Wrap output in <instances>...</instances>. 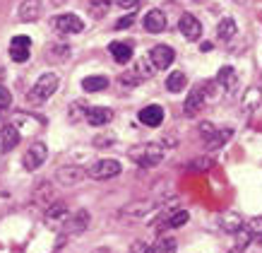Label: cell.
<instances>
[{
    "mask_svg": "<svg viewBox=\"0 0 262 253\" xmlns=\"http://www.w3.org/2000/svg\"><path fill=\"white\" fill-rule=\"evenodd\" d=\"M84 121L89 126H108L113 121V111L106 109V106H87Z\"/></svg>",
    "mask_w": 262,
    "mask_h": 253,
    "instance_id": "7c38bea8",
    "label": "cell"
},
{
    "mask_svg": "<svg viewBox=\"0 0 262 253\" xmlns=\"http://www.w3.org/2000/svg\"><path fill=\"white\" fill-rule=\"evenodd\" d=\"M236 237H238V248H241V251H243V248L253 241V234H250V229H248V227H241V229L236 231Z\"/></svg>",
    "mask_w": 262,
    "mask_h": 253,
    "instance_id": "d6a6232c",
    "label": "cell"
},
{
    "mask_svg": "<svg viewBox=\"0 0 262 253\" xmlns=\"http://www.w3.org/2000/svg\"><path fill=\"white\" fill-rule=\"evenodd\" d=\"M248 229H250L253 237H262V217H253L248 222Z\"/></svg>",
    "mask_w": 262,
    "mask_h": 253,
    "instance_id": "836d02e7",
    "label": "cell"
},
{
    "mask_svg": "<svg viewBox=\"0 0 262 253\" xmlns=\"http://www.w3.org/2000/svg\"><path fill=\"white\" fill-rule=\"evenodd\" d=\"M120 82H123V85H127V87H135L137 82H142V80L137 77L135 70H133V72H125V75H120Z\"/></svg>",
    "mask_w": 262,
    "mask_h": 253,
    "instance_id": "e575fe53",
    "label": "cell"
},
{
    "mask_svg": "<svg viewBox=\"0 0 262 253\" xmlns=\"http://www.w3.org/2000/svg\"><path fill=\"white\" fill-rule=\"evenodd\" d=\"M144 29L149 34H161L166 29V15L161 12V10H149L147 15H144Z\"/></svg>",
    "mask_w": 262,
    "mask_h": 253,
    "instance_id": "2e32d148",
    "label": "cell"
},
{
    "mask_svg": "<svg viewBox=\"0 0 262 253\" xmlns=\"http://www.w3.org/2000/svg\"><path fill=\"white\" fill-rule=\"evenodd\" d=\"M212 94H214V85H212V82H202V85H198V87H192L190 94H188V99H185V106H183L185 116H198L200 109L205 106V102Z\"/></svg>",
    "mask_w": 262,
    "mask_h": 253,
    "instance_id": "3957f363",
    "label": "cell"
},
{
    "mask_svg": "<svg viewBox=\"0 0 262 253\" xmlns=\"http://www.w3.org/2000/svg\"><path fill=\"white\" fill-rule=\"evenodd\" d=\"M89 171H84L82 166H60L56 171V181L65 188H72V186H77V183L87 176Z\"/></svg>",
    "mask_w": 262,
    "mask_h": 253,
    "instance_id": "ba28073f",
    "label": "cell"
},
{
    "mask_svg": "<svg viewBox=\"0 0 262 253\" xmlns=\"http://www.w3.org/2000/svg\"><path fill=\"white\" fill-rule=\"evenodd\" d=\"M108 8H111V3H108V0H96V3L89 5V12H92L96 20H101V17L108 12Z\"/></svg>",
    "mask_w": 262,
    "mask_h": 253,
    "instance_id": "f1b7e54d",
    "label": "cell"
},
{
    "mask_svg": "<svg viewBox=\"0 0 262 253\" xmlns=\"http://www.w3.org/2000/svg\"><path fill=\"white\" fill-rule=\"evenodd\" d=\"M140 0H118V5L120 8H125V10H130V8H135Z\"/></svg>",
    "mask_w": 262,
    "mask_h": 253,
    "instance_id": "f35d334b",
    "label": "cell"
},
{
    "mask_svg": "<svg viewBox=\"0 0 262 253\" xmlns=\"http://www.w3.org/2000/svg\"><path fill=\"white\" fill-rule=\"evenodd\" d=\"M46 222H48V227H65L68 210H65L63 205H51L46 210Z\"/></svg>",
    "mask_w": 262,
    "mask_h": 253,
    "instance_id": "d6986e66",
    "label": "cell"
},
{
    "mask_svg": "<svg viewBox=\"0 0 262 253\" xmlns=\"http://www.w3.org/2000/svg\"><path fill=\"white\" fill-rule=\"evenodd\" d=\"M231 135H233V133H231L229 128H226V130H216V133L212 135L209 140H207V147H209V150H216V147H222V145L229 140Z\"/></svg>",
    "mask_w": 262,
    "mask_h": 253,
    "instance_id": "4316f807",
    "label": "cell"
},
{
    "mask_svg": "<svg viewBox=\"0 0 262 253\" xmlns=\"http://www.w3.org/2000/svg\"><path fill=\"white\" fill-rule=\"evenodd\" d=\"M178 29H181V34L185 39L198 41L200 34H202V24H200V20L195 15L185 12V15H181V20H178Z\"/></svg>",
    "mask_w": 262,
    "mask_h": 253,
    "instance_id": "9c48e42d",
    "label": "cell"
},
{
    "mask_svg": "<svg viewBox=\"0 0 262 253\" xmlns=\"http://www.w3.org/2000/svg\"><path fill=\"white\" fill-rule=\"evenodd\" d=\"M229 253H241V248H238V246H233V248H231Z\"/></svg>",
    "mask_w": 262,
    "mask_h": 253,
    "instance_id": "ab89813d",
    "label": "cell"
},
{
    "mask_svg": "<svg viewBox=\"0 0 262 253\" xmlns=\"http://www.w3.org/2000/svg\"><path fill=\"white\" fill-rule=\"evenodd\" d=\"M241 227H243V220H241L238 215H226V217H222V229H224V231H231V234H236Z\"/></svg>",
    "mask_w": 262,
    "mask_h": 253,
    "instance_id": "484cf974",
    "label": "cell"
},
{
    "mask_svg": "<svg viewBox=\"0 0 262 253\" xmlns=\"http://www.w3.org/2000/svg\"><path fill=\"white\" fill-rule=\"evenodd\" d=\"M154 72H157V68H154V63H151L149 58H140L135 63V75L140 80H149L154 77Z\"/></svg>",
    "mask_w": 262,
    "mask_h": 253,
    "instance_id": "cb8c5ba5",
    "label": "cell"
},
{
    "mask_svg": "<svg viewBox=\"0 0 262 253\" xmlns=\"http://www.w3.org/2000/svg\"><path fill=\"white\" fill-rule=\"evenodd\" d=\"M127 159L140 166H157L161 159H164V147L157 143L133 145V147L127 150Z\"/></svg>",
    "mask_w": 262,
    "mask_h": 253,
    "instance_id": "6da1fadb",
    "label": "cell"
},
{
    "mask_svg": "<svg viewBox=\"0 0 262 253\" xmlns=\"http://www.w3.org/2000/svg\"><path fill=\"white\" fill-rule=\"evenodd\" d=\"M17 17L22 22H36L41 17V0H22L17 8Z\"/></svg>",
    "mask_w": 262,
    "mask_h": 253,
    "instance_id": "9a60e30c",
    "label": "cell"
},
{
    "mask_svg": "<svg viewBox=\"0 0 262 253\" xmlns=\"http://www.w3.org/2000/svg\"><path fill=\"white\" fill-rule=\"evenodd\" d=\"M108 51H111L113 61L120 65L127 63V61L133 58V44H130V41H113L111 46H108Z\"/></svg>",
    "mask_w": 262,
    "mask_h": 253,
    "instance_id": "e0dca14e",
    "label": "cell"
},
{
    "mask_svg": "<svg viewBox=\"0 0 262 253\" xmlns=\"http://www.w3.org/2000/svg\"><path fill=\"white\" fill-rule=\"evenodd\" d=\"M185 85H188V77H185V72H181V70H176V72H171L166 77V89L168 92H181V89H185Z\"/></svg>",
    "mask_w": 262,
    "mask_h": 253,
    "instance_id": "603a6c76",
    "label": "cell"
},
{
    "mask_svg": "<svg viewBox=\"0 0 262 253\" xmlns=\"http://www.w3.org/2000/svg\"><path fill=\"white\" fill-rule=\"evenodd\" d=\"M96 253H101V251H96Z\"/></svg>",
    "mask_w": 262,
    "mask_h": 253,
    "instance_id": "7bdbcfd3",
    "label": "cell"
},
{
    "mask_svg": "<svg viewBox=\"0 0 262 253\" xmlns=\"http://www.w3.org/2000/svg\"><path fill=\"white\" fill-rule=\"evenodd\" d=\"M29 55H32V39L29 36H12L10 41V58L15 61V63H27L29 61Z\"/></svg>",
    "mask_w": 262,
    "mask_h": 253,
    "instance_id": "52a82bcc",
    "label": "cell"
},
{
    "mask_svg": "<svg viewBox=\"0 0 262 253\" xmlns=\"http://www.w3.org/2000/svg\"><path fill=\"white\" fill-rule=\"evenodd\" d=\"M212 164H214V162L209 157H202V159H198V162H192V169H195V171H207Z\"/></svg>",
    "mask_w": 262,
    "mask_h": 253,
    "instance_id": "d590c367",
    "label": "cell"
},
{
    "mask_svg": "<svg viewBox=\"0 0 262 253\" xmlns=\"http://www.w3.org/2000/svg\"><path fill=\"white\" fill-rule=\"evenodd\" d=\"M151 207H154V203H135V205H127L123 212L125 215H144V212H149Z\"/></svg>",
    "mask_w": 262,
    "mask_h": 253,
    "instance_id": "f546056e",
    "label": "cell"
},
{
    "mask_svg": "<svg viewBox=\"0 0 262 253\" xmlns=\"http://www.w3.org/2000/svg\"><path fill=\"white\" fill-rule=\"evenodd\" d=\"M127 253H151V248L144 244V241H135V244L130 246V251Z\"/></svg>",
    "mask_w": 262,
    "mask_h": 253,
    "instance_id": "8d00e7d4",
    "label": "cell"
},
{
    "mask_svg": "<svg viewBox=\"0 0 262 253\" xmlns=\"http://www.w3.org/2000/svg\"><path fill=\"white\" fill-rule=\"evenodd\" d=\"M151 253H176V239L166 237V234H159V239H157Z\"/></svg>",
    "mask_w": 262,
    "mask_h": 253,
    "instance_id": "d4e9b609",
    "label": "cell"
},
{
    "mask_svg": "<svg viewBox=\"0 0 262 253\" xmlns=\"http://www.w3.org/2000/svg\"><path fill=\"white\" fill-rule=\"evenodd\" d=\"M216 85L226 92V94H233L236 89H238V72L233 70L231 65H224L219 75H216Z\"/></svg>",
    "mask_w": 262,
    "mask_h": 253,
    "instance_id": "4fadbf2b",
    "label": "cell"
},
{
    "mask_svg": "<svg viewBox=\"0 0 262 253\" xmlns=\"http://www.w3.org/2000/svg\"><path fill=\"white\" fill-rule=\"evenodd\" d=\"M87 227H89V212H87V210H80L75 217H68L63 231H65V234H77V231L87 229Z\"/></svg>",
    "mask_w": 262,
    "mask_h": 253,
    "instance_id": "ac0fdd59",
    "label": "cell"
},
{
    "mask_svg": "<svg viewBox=\"0 0 262 253\" xmlns=\"http://www.w3.org/2000/svg\"><path fill=\"white\" fill-rule=\"evenodd\" d=\"M173 58H176V53H173V48L171 46H154L151 48V53H149V61L154 63V68L157 70H166L168 65L173 63Z\"/></svg>",
    "mask_w": 262,
    "mask_h": 253,
    "instance_id": "30bf717a",
    "label": "cell"
},
{
    "mask_svg": "<svg viewBox=\"0 0 262 253\" xmlns=\"http://www.w3.org/2000/svg\"><path fill=\"white\" fill-rule=\"evenodd\" d=\"M17 143H19V130H17L15 123H8V126L0 128V152L3 154L15 150Z\"/></svg>",
    "mask_w": 262,
    "mask_h": 253,
    "instance_id": "8fae6325",
    "label": "cell"
},
{
    "mask_svg": "<svg viewBox=\"0 0 262 253\" xmlns=\"http://www.w3.org/2000/svg\"><path fill=\"white\" fill-rule=\"evenodd\" d=\"M48 55H51V58H56V61H65V58L70 55V48L65 46V44H56V46H51Z\"/></svg>",
    "mask_w": 262,
    "mask_h": 253,
    "instance_id": "4dcf8cb0",
    "label": "cell"
},
{
    "mask_svg": "<svg viewBox=\"0 0 262 253\" xmlns=\"http://www.w3.org/2000/svg\"><path fill=\"white\" fill-rule=\"evenodd\" d=\"M188 220H190V212H188V210H178V212L168 215V220H164L161 224H157V229H166V227L178 229V227H183V224H188Z\"/></svg>",
    "mask_w": 262,
    "mask_h": 253,
    "instance_id": "ffe728a7",
    "label": "cell"
},
{
    "mask_svg": "<svg viewBox=\"0 0 262 253\" xmlns=\"http://www.w3.org/2000/svg\"><path fill=\"white\" fill-rule=\"evenodd\" d=\"M12 106V94L5 85H0V111H8Z\"/></svg>",
    "mask_w": 262,
    "mask_h": 253,
    "instance_id": "1f68e13d",
    "label": "cell"
},
{
    "mask_svg": "<svg viewBox=\"0 0 262 253\" xmlns=\"http://www.w3.org/2000/svg\"><path fill=\"white\" fill-rule=\"evenodd\" d=\"M51 3H53V5H60V3H63V0H51Z\"/></svg>",
    "mask_w": 262,
    "mask_h": 253,
    "instance_id": "60d3db41",
    "label": "cell"
},
{
    "mask_svg": "<svg viewBox=\"0 0 262 253\" xmlns=\"http://www.w3.org/2000/svg\"><path fill=\"white\" fill-rule=\"evenodd\" d=\"M56 89H58V75L56 72H43V75L34 82V87L29 89V94H27V104L39 106V104H43L46 99H51Z\"/></svg>",
    "mask_w": 262,
    "mask_h": 253,
    "instance_id": "7a4b0ae2",
    "label": "cell"
},
{
    "mask_svg": "<svg viewBox=\"0 0 262 253\" xmlns=\"http://www.w3.org/2000/svg\"><path fill=\"white\" fill-rule=\"evenodd\" d=\"M137 119L147 128H157V126H161V121H164V109H161L159 104H149V106H144V109L137 113Z\"/></svg>",
    "mask_w": 262,
    "mask_h": 253,
    "instance_id": "5bb4252c",
    "label": "cell"
},
{
    "mask_svg": "<svg viewBox=\"0 0 262 253\" xmlns=\"http://www.w3.org/2000/svg\"><path fill=\"white\" fill-rule=\"evenodd\" d=\"M236 32H238V27H236V22H233L231 17H224L222 22L216 24V36H219V41H231L236 36Z\"/></svg>",
    "mask_w": 262,
    "mask_h": 253,
    "instance_id": "7402d4cb",
    "label": "cell"
},
{
    "mask_svg": "<svg viewBox=\"0 0 262 253\" xmlns=\"http://www.w3.org/2000/svg\"><path fill=\"white\" fill-rule=\"evenodd\" d=\"M120 171H123L120 162H116V159H99V162L89 169V176H92L94 181H108L113 176H118Z\"/></svg>",
    "mask_w": 262,
    "mask_h": 253,
    "instance_id": "8992f818",
    "label": "cell"
},
{
    "mask_svg": "<svg viewBox=\"0 0 262 253\" xmlns=\"http://www.w3.org/2000/svg\"><path fill=\"white\" fill-rule=\"evenodd\" d=\"M51 27H53L58 34H80V32H84V22H82L77 15H72V12L56 15L53 20H51Z\"/></svg>",
    "mask_w": 262,
    "mask_h": 253,
    "instance_id": "5b68a950",
    "label": "cell"
},
{
    "mask_svg": "<svg viewBox=\"0 0 262 253\" xmlns=\"http://www.w3.org/2000/svg\"><path fill=\"white\" fill-rule=\"evenodd\" d=\"M48 157V150H46V145L41 143V140H34L29 147H27V152H24V157H22V166L27 169V171H36L43 162H46Z\"/></svg>",
    "mask_w": 262,
    "mask_h": 253,
    "instance_id": "277c9868",
    "label": "cell"
},
{
    "mask_svg": "<svg viewBox=\"0 0 262 253\" xmlns=\"http://www.w3.org/2000/svg\"><path fill=\"white\" fill-rule=\"evenodd\" d=\"M0 82H3V68H0Z\"/></svg>",
    "mask_w": 262,
    "mask_h": 253,
    "instance_id": "b9f144b4",
    "label": "cell"
},
{
    "mask_svg": "<svg viewBox=\"0 0 262 253\" xmlns=\"http://www.w3.org/2000/svg\"><path fill=\"white\" fill-rule=\"evenodd\" d=\"M133 22H135V17L127 15V17H123V20H118V22H116V29H127Z\"/></svg>",
    "mask_w": 262,
    "mask_h": 253,
    "instance_id": "74e56055",
    "label": "cell"
},
{
    "mask_svg": "<svg viewBox=\"0 0 262 253\" xmlns=\"http://www.w3.org/2000/svg\"><path fill=\"white\" fill-rule=\"evenodd\" d=\"M108 87V77L106 75H89V77L82 80V89L84 92H103V89Z\"/></svg>",
    "mask_w": 262,
    "mask_h": 253,
    "instance_id": "44dd1931",
    "label": "cell"
},
{
    "mask_svg": "<svg viewBox=\"0 0 262 253\" xmlns=\"http://www.w3.org/2000/svg\"><path fill=\"white\" fill-rule=\"evenodd\" d=\"M260 99H262V89H248L246 92V99H243V109L246 111H253L257 104H260Z\"/></svg>",
    "mask_w": 262,
    "mask_h": 253,
    "instance_id": "83f0119b",
    "label": "cell"
}]
</instances>
